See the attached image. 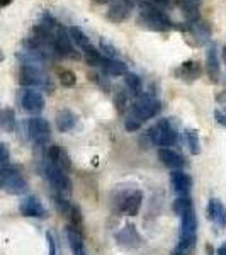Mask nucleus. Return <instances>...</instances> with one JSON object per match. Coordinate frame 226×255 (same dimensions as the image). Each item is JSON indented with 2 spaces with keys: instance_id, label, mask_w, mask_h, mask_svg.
Instances as JSON below:
<instances>
[{
  "instance_id": "obj_31",
  "label": "nucleus",
  "mask_w": 226,
  "mask_h": 255,
  "mask_svg": "<svg viewBox=\"0 0 226 255\" xmlns=\"http://www.w3.org/2000/svg\"><path fill=\"white\" fill-rule=\"evenodd\" d=\"M58 77L63 87H73L77 84V75L72 70H58Z\"/></svg>"
},
{
  "instance_id": "obj_18",
  "label": "nucleus",
  "mask_w": 226,
  "mask_h": 255,
  "mask_svg": "<svg viewBox=\"0 0 226 255\" xmlns=\"http://www.w3.org/2000/svg\"><path fill=\"white\" fill-rule=\"evenodd\" d=\"M208 218L216 223L220 228H226V208L223 206L220 199H215L211 197L208 204Z\"/></svg>"
},
{
  "instance_id": "obj_21",
  "label": "nucleus",
  "mask_w": 226,
  "mask_h": 255,
  "mask_svg": "<svg viewBox=\"0 0 226 255\" xmlns=\"http://www.w3.org/2000/svg\"><path fill=\"white\" fill-rule=\"evenodd\" d=\"M77 125V116L72 113L70 109H61L56 114V128L61 133H67V131H72Z\"/></svg>"
},
{
  "instance_id": "obj_2",
  "label": "nucleus",
  "mask_w": 226,
  "mask_h": 255,
  "mask_svg": "<svg viewBox=\"0 0 226 255\" xmlns=\"http://www.w3.org/2000/svg\"><path fill=\"white\" fill-rule=\"evenodd\" d=\"M0 189L7 194L20 196L26 194L29 186H27V180L24 179L19 167L5 165L3 168H0Z\"/></svg>"
},
{
  "instance_id": "obj_5",
  "label": "nucleus",
  "mask_w": 226,
  "mask_h": 255,
  "mask_svg": "<svg viewBox=\"0 0 226 255\" xmlns=\"http://www.w3.org/2000/svg\"><path fill=\"white\" fill-rule=\"evenodd\" d=\"M160 113V101L153 96H141L136 102L133 104L131 109V118L134 121H138L139 125H143V121L150 118H155Z\"/></svg>"
},
{
  "instance_id": "obj_13",
  "label": "nucleus",
  "mask_w": 226,
  "mask_h": 255,
  "mask_svg": "<svg viewBox=\"0 0 226 255\" xmlns=\"http://www.w3.org/2000/svg\"><path fill=\"white\" fill-rule=\"evenodd\" d=\"M48 163L58 167L63 172H68L70 167H72L68 153L60 145H51L48 148Z\"/></svg>"
},
{
  "instance_id": "obj_8",
  "label": "nucleus",
  "mask_w": 226,
  "mask_h": 255,
  "mask_svg": "<svg viewBox=\"0 0 226 255\" xmlns=\"http://www.w3.org/2000/svg\"><path fill=\"white\" fill-rule=\"evenodd\" d=\"M44 172H46L49 184H51V186L55 187V191H58L61 196H63V192H67V194L72 192V180H70V177L67 175V172L60 170L58 167L51 165V163H48Z\"/></svg>"
},
{
  "instance_id": "obj_25",
  "label": "nucleus",
  "mask_w": 226,
  "mask_h": 255,
  "mask_svg": "<svg viewBox=\"0 0 226 255\" xmlns=\"http://www.w3.org/2000/svg\"><path fill=\"white\" fill-rule=\"evenodd\" d=\"M84 51V58H85V63L89 65V67H101L102 61H104V56L101 55V51H97L96 48L90 44L85 49H82Z\"/></svg>"
},
{
  "instance_id": "obj_30",
  "label": "nucleus",
  "mask_w": 226,
  "mask_h": 255,
  "mask_svg": "<svg viewBox=\"0 0 226 255\" xmlns=\"http://www.w3.org/2000/svg\"><path fill=\"white\" fill-rule=\"evenodd\" d=\"M101 55L104 56V58H108V60H117L119 51L109 43V41L101 39Z\"/></svg>"
},
{
  "instance_id": "obj_44",
  "label": "nucleus",
  "mask_w": 226,
  "mask_h": 255,
  "mask_svg": "<svg viewBox=\"0 0 226 255\" xmlns=\"http://www.w3.org/2000/svg\"><path fill=\"white\" fill-rule=\"evenodd\" d=\"M0 61H3V53L0 51Z\"/></svg>"
},
{
  "instance_id": "obj_29",
  "label": "nucleus",
  "mask_w": 226,
  "mask_h": 255,
  "mask_svg": "<svg viewBox=\"0 0 226 255\" xmlns=\"http://www.w3.org/2000/svg\"><path fill=\"white\" fill-rule=\"evenodd\" d=\"M191 208H192V201L189 196H179L177 199L174 201V206H172V209H174V213L177 216H182L184 213Z\"/></svg>"
},
{
  "instance_id": "obj_7",
  "label": "nucleus",
  "mask_w": 226,
  "mask_h": 255,
  "mask_svg": "<svg viewBox=\"0 0 226 255\" xmlns=\"http://www.w3.org/2000/svg\"><path fill=\"white\" fill-rule=\"evenodd\" d=\"M27 133H29L31 139L36 145L44 146L49 141V136H51V128H49V123L46 119L36 116L27 123Z\"/></svg>"
},
{
  "instance_id": "obj_14",
  "label": "nucleus",
  "mask_w": 226,
  "mask_h": 255,
  "mask_svg": "<svg viewBox=\"0 0 226 255\" xmlns=\"http://www.w3.org/2000/svg\"><path fill=\"white\" fill-rule=\"evenodd\" d=\"M170 184H172V189H174L175 194L189 196L191 187H192V179H191V175L186 174V172L174 170L170 174Z\"/></svg>"
},
{
  "instance_id": "obj_11",
  "label": "nucleus",
  "mask_w": 226,
  "mask_h": 255,
  "mask_svg": "<svg viewBox=\"0 0 226 255\" xmlns=\"http://www.w3.org/2000/svg\"><path fill=\"white\" fill-rule=\"evenodd\" d=\"M133 5H134L133 0H116V2L111 3L108 10V19L113 20V22H122V20L129 17Z\"/></svg>"
},
{
  "instance_id": "obj_23",
  "label": "nucleus",
  "mask_w": 226,
  "mask_h": 255,
  "mask_svg": "<svg viewBox=\"0 0 226 255\" xmlns=\"http://www.w3.org/2000/svg\"><path fill=\"white\" fill-rule=\"evenodd\" d=\"M65 235H67V240H68V245L72 249V252L79 249H84V237H82L80 230L77 226H72L68 225L67 230H65Z\"/></svg>"
},
{
  "instance_id": "obj_37",
  "label": "nucleus",
  "mask_w": 226,
  "mask_h": 255,
  "mask_svg": "<svg viewBox=\"0 0 226 255\" xmlns=\"http://www.w3.org/2000/svg\"><path fill=\"white\" fill-rule=\"evenodd\" d=\"M215 118H216V121L220 123L221 126H226V114H223L221 111H215Z\"/></svg>"
},
{
  "instance_id": "obj_43",
  "label": "nucleus",
  "mask_w": 226,
  "mask_h": 255,
  "mask_svg": "<svg viewBox=\"0 0 226 255\" xmlns=\"http://www.w3.org/2000/svg\"><path fill=\"white\" fill-rule=\"evenodd\" d=\"M174 255H184V254H182V252H179V250H175Z\"/></svg>"
},
{
  "instance_id": "obj_26",
  "label": "nucleus",
  "mask_w": 226,
  "mask_h": 255,
  "mask_svg": "<svg viewBox=\"0 0 226 255\" xmlns=\"http://www.w3.org/2000/svg\"><path fill=\"white\" fill-rule=\"evenodd\" d=\"M68 34H70V38H72V43L77 44L80 49H85L87 46H90V39L87 38V34L82 29H79V27H75V26L70 27Z\"/></svg>"
},
{
  "instance_id": "obj_36",
  "label": "nucleus",
  "mask_w": 226,
  "mask_h": 255,
  "mask_svg": "<svg viewBox=\"0 0 226 255\" xmlns=\"http://www.w3.org/2000/svg\"><path fill=\"white\" fill-rule=\"evenodd\" d=\"M124 128H126V131H129V133H131V131H136V129H139V128H141V125H139L138 121H134L133 118H129L128 121L124 123Z\"/></svg>"
},
{
  "instance_id": "obj_35",
  "label": "nucleus",
  "mask_w": 226,
  "mask_h": 255,
  "mask_svg": "<svg viewBox=\"0 0 226 255\" xmlns=\"http://www.w3.org/2000/svg\"><path fill=\"white\" fill-rule=\"evenodd\" d=\"M46 242H48V255H56V242L49 232L46 233Z\"/></svg>"
},
{
  "instance_id": "obj_1",
  "label": "nucleus",
  "mask_w": 226,
  "mask_h": 255,
  "mask_svg": "<svg viewBox=\"0 0 226 255\" xmlns=\"http://www.w3.org/2000/svg\"><path fill=\"white\" fill-rule=\"evenodd\" d=\"M138 24H141L146 29L158 31V32H167L174 27V24H172V20L165 15V12L155 5V3H150V2L141 3V10H139V15H138Z\"/></svg>"
},
{
  "instance_id": "obj_3",
  "label": "nucleus",
  "mask_w": 226,
  "mask_h": 255,
  "mask_svg": "<svg viewBox=\"0 0 226 255\" xmlns=\"http://www.w3.org/2000/svg\"><path fill=\"white\" fill-rule=\"evenodd\" d=\"M19 84L22 87H36V89H46L53 92V84L48 79V75L39 67H29V65H20L19 70Z\"/></svg>"
},
{
  "instance_id": "obj_4",
  "label": "nucleus",
  "mask_w": 226,
  "mask_h": 255,
  "mask_svg": "<svg viewBox=\"0 0 226 255\" xmlns=\"http://www.w3.org/2000/svg\"><path fill=\"white\" fill-rule=\"evenodd\" d=\"M148 136L158 146H172L177 141V131L170 119H158L153 128H150Z\"/></svg>"
},
{
  "instance_id": "obj_34",
  "label": "nucleus",
  "mask_w": 226,
  "mask_h": 255,
  "mask_svg": "<svg viewBox=\"0 0 226 255\" xmlns=\"http://www.w3.org/2000/svg\"><path fill=\"white\" fill-rule=\"evenodd\" d=\"M203 0H180V7L182 9H199Z\"/></svg>"
},
{
  "instance_id": "obj_28",
  "label": "nucleus",
  "mask_w": 226,
  "mask_h": 255,
  "mask_svg": "<svg viewBox=\"0 0 226 255\" xmlns=\"http://www.w3.org/2000/svg\"><path fill=\"white\" fill-rule=\"evenodd\" d=\"M186 138H187V145L192 155H199L201 151V141H199V133L192 128H186Z\"/></svg>"
},
{
  "instance_id": "obj_9",
  "label": "nucleus",
  "mask_w": 226,
  "mask_h": 255,
  "mask_svg": "<svg viewBox=\"0 0 226 255\" xmlns=\"http://www.w3.org/2000/svg\"><path fill=\"white\" fill-rule=\"evenodd\" d=\"M19 211H20V215L26 216V218H39V220L48 218L46 208L43 206V203H41L36 196H29V197H26V199L20 201Z\"/></svg>"
},
{
  "instance_id": "obj_39",
  "label": "nucleus",
  "mask_w": 226,
  "mask_h": 255,
  "mask_svg": "<svg viewBox=\"0 0 226 255\" xmlns=\"http://www.w3.org/2000/svg\"><path fill=\"white\" fill-rule=\"evenodd\" d=\"M216 255H226V244H223L216 250Z\"/></svg>"
},
{
  "instance_id": "obj_40",
  "label": "nucleus",
  "mask_w": 226,
  "mask_h": 255,
  "mask_svg": "<svg viewBox=\"0 0 226 255\" xmlns=\"http://www.w3.org/2000/svg\"><path fill=\"white\" fill-rule=\"evenodd\" d=\"M10 3H12V0H0V9H2V7L10 5Z\"/></svg>"
},
{
  "instance_id": "obj_17",
  "label": "nucleus",
  "mask_w": 226,
  "mask_h": 255,
  "mask_svg": "<svg viewBox=\"0 0 226 255\" xmlns=\"http://www.w3.org/2000/svg\"><path fill=\"white\" fill-rule=\"evenodd\" d=\"M175 77L182 82H194L201 77V63H197L194 60H189L186 63H182L175 70Z\"/></svg>"
},
{
  "instance_id": "obj_27",
  "label": "nucleus",
  "mask_w": 226,
  "mask_h": 255,
  "mask_svg": "<svg viewBox=\"0 0 226 255\" xmlns=\"http://www.w3.org/2000/svg\"><path fill=\"white\" fill-rule=\"evenodd\" d=\"M124 82H126V87L129 89V92L133 96H141L143 92V82L141 79L136 75V73H126L124 75Z\"/></svg>"
},
{
  "instance_id": "obj_6",
  "label": "nucleus",
  "mask_w": 226,
  "mask_h": 255,
  "mask_svg": "<svg viewBox=\"0 0 226 255\" xmlns=\"http://www.w3.org/2000/svg\"><path fill=\"white\" fill-rule=\"evenodd\" d=\"M55 53L56 56H61V58L80 60V53L75 51L72 38L61 26L55 31Z\"/></svg>"
},
{
  "instance_id": "obj_19",
  "label": "nucleus",
  "mask_w": 226,
  "mask_h": 255,
  "mask_svg": "<svg viewBox=\"0 0 226 255\" xmlns=\"http://www.w3.org/2000/svg\"><path fill=\"white\" fill-rule=\"evenodd\" d=\"M158 158L162 160V163L168 167L170 170H180L184 167V158L182 155L174 151L172 148H160L158 150Z\"/></svg>"
},
{
  "instance_id": "obj_41",
  "label": "nucleus",
  "mask_w": 226,
  "mask_h": 255,
  "mask_svg": "<svg viewBox=\"0 0 226 255\" xmlns=\"http://www.w3.org/2000/svg\"><path fill=\"white\" fill-rule=\"evenodd\" d=\"M73 255H87V254H85L84 249H79V250H75V252H73Z\"/></svg>"
},
{
  "instance_id": "obj_20",
  "label": "nucleus",
  "mask_w": 226,
  "mask_h": 255,
  "mask_svg": "<svg viewBox=\"0 0 226 255\" xmlns=\"http://www.w3.org/2000/svg\"><path fill=\"white\" fill-rule=\"evenodd\" d=\"M143 204V192L141 191H134L124 197V201L121 203V211L128 216H136L141 209Z\"/></svg>"
},
{
  "instance_id": "obj_33",
  "label": "nucleus",
  "mask_w": 226,
  "mask_h": 255,
  "mask_svg": "<svg viewBox=\"0 0 226 255\" xmlns=\"http://www.w3.org/2000/svg\"><path fill=\"white\" fill-rule=\"evenodd\" d=\"M9 158H10V153H9V150H7V146L0 143V168L5 167V163L9 162Z\"/></svg>"
},
{
  "instance_id": "obj_15",
  "label": "nucleus",
  "mask_w": 226,
  "mask_h": 255,
  "mask_svg": "<svg viewBox=\"0 0 226 255\" xmlns=\"http://www.w3.org/2000/svg\"><path fill=\"white\" fill-rule=\"evenodd\" d=\"M187 29L199 44H204L211 39V26H209V22H206V20H201V19L189 20Z\"/></svg>"
},
{
  "instance_id": "obj_42",
  "label": "nucleus",
  "mask_w": 226,
  "mask_h": 255,
  "mask_svg": "<svg viewBox=\"0 0 226 255\" xmlns=\"http://www.w3.org/2000/svg\"><path fill=\"white\" fill-rule=\"evenodd\" d=\"M96 3H108V2H111V0H94Z\"/></svg>"
},
{
  "instance_id": "obj_45",
  "label": "nucleus",
  "mask_w": 226,
  "mask_h": 255,
  "mask_svg": "<svg viewBox=\"0 0 226 255\" xmlns=\"http://www.w3.org/2000/svg\"><path fill=\"white\" fill-rule=\"evenodd\" d=\"M223 55H225V60H226V46H225V49H223Z\"/></svg>"
},
{
  "instance_id": "obj_22",
  "label": "nucleus",
  "mask_w": 226,
  "mask_h": 255,
  "mask_svg": "<svg viewBox=\"0 0 226 255\" xmlns=\"http://www.w3.org/2000/svg\"><path fill=\"white\" fill-rule=\"evenodd\" d=\"M101 67L111 77H119V75H126V73H128V67H126V63H124V61H121V60L104 58Z\"/></svg>"
},
{
  "instance_id": "obj_24",
  "label": "nucleus",
  "mask_w": 226,
  "mask_h": 255,
  "mask_svg": "<svg viewBox=\"0 0 226 255\" xmlns=\"http://www.w3.org/2000/svg\"><path fill=\"white\" fill-rule=\"evenodd\" d=\"M0 128L7 133H12L15 129V114L12 109H2L0 111Z\"/></svg>"
},
{
  "instance_id": "obj_12",
  "label": "nucleus",
  "mask_w": 226,
  "mask_h": 255,
  "mask_svg": "<svg viewBox=\"0 0 226 255\" xmlns=\"http://www.w3.org/2000/svg\"><path fill=\"white\" fill-rule=\"evenodd\" d=\"M20 102H22V108L31 114H39L44 109V97L32 89L24 90Z\"/></svg>"
},
{
  "instance_id": "obj_10",
  "label": "nucleus",
  "mask_w": 226,
  "mask_h": 255,
  "mask_svg": "<svg viewBox=\"0 0 226 255\" xmlns=\"http://www.w3.org/2000/svg\"><path fill=\"white\" fill-rule=\"evenodd\" d=\"M116 242L126 249H138L143 245V238L134 225H124V228L119 230L116 233Z\"/></svg>"
},
{
  "instance_id": "obj_32",
  "label": "nucleus",
  "mask_w": 226,
  "mask_h": 255,
  "mask_svg": "<svg viewBox=\"0 0 226 255\" xmlns=\"http://www.w3.org/2000/svg\"><path fill=\"white\" fill-rule=\"evenodd\" d=\"M114 106H116L119 114H122L126 111V108H128V94L124 90H119L117 92L116 99H114Z\"/></svg>"
},
{
  "instance_id": "obj_38",
  "label": "nucleus",
  "mask_w": 226,
  "mask_h": 255,
  "mask_svg": "<svg viewBox=\"0 0 226 255\" xmlns=\"http://www.w3.org/2000/svg\"><path fill=\"white\" fill-rule=\"evenodd\" d=\"M153 3L157 7H168L170 5V0H153Z\"/></svg>"
},
{
  "instance_id": "obj_16",
  "label": "nucleus",
  "mask_w": 226,
  "mask_h": 255,
  "mask_svg": "<svg viewBox=\"0 0 226 255\" xmlns=\"http://www.w3.org/2000/svg\"><path fill=\"white\" fill-rule=\"evenodd\" d=\"M206 72L208 77L213 84H218L221 77V67H220V60H218V51H216V44H211L208 48L206 53Z\"/></svg>"
}]
</instances>
